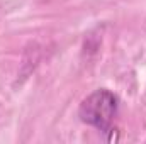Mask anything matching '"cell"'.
Instances as JSON below:
<instances>
[{"mask_svg":"<svg viewBox=\"0 0 146 144\" xmlns=\"http://www.w3.org/2000/svg\"><path fill=\"white\" fill-rule=\"evenodd\" d=\"M117 110H119L117 97L109 90L100 88V90L92 92L87 98H83L78 108V117L82 122L102 132H107L114 124Z\"/></svg>","mask_w":146,"mask_h":144,"instance_id":"6da1fadb","label":"cell"}]
</instances>
